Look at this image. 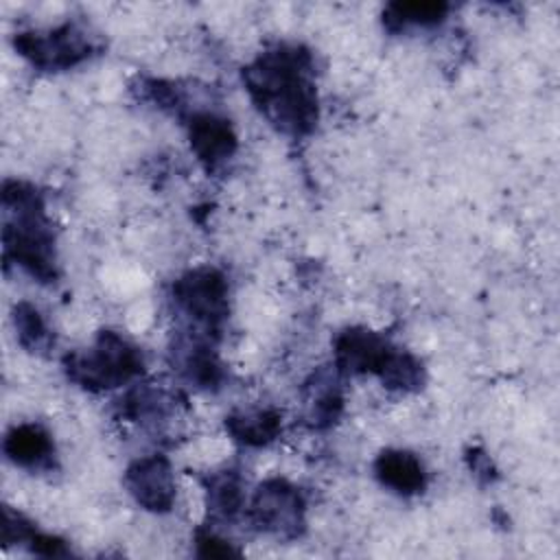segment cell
Segmentation results:
<instances>
[{
    "mask_svg": "<svg viewBox=\"0 0 560 560\" xmlns=\"http://www.w3.org/2000/svg\"><path fill=\"white\" fill-rule=\"evenodd\" d=\"M142 370L144 357L140 348L116 330H101L90 348L63 357L66 376L94 394L127 385Z\"/></svg>",
    "mask_w": 560,
    "mask_h": 560,
    "instance_id": "3957f363",
    "label": "cell"
},
{
    "mask_svg": "<svg viewBox=\"0 0 560 560\" xmlns=\"http://www.w3.org/2000/svg\"><path fill=\"white\" fill-rule=\"evenodd\" d=\"M225 431L243 446H267L282 431V413L273 407L236 409L225 418Z\"/></svg>",
    "mask_w": 560,
    "mask_h": 560,
    "instance_id": "5bb4252c",
    "label": "cell"
},
{
    "mask_svg": "<svg viewBox=\"0 0 560 560\" xmlns=\"http://www.w3.org/2000/svg\"><path fill=\"white\" fill-rule=\"evenodd\" d=\"M2 258L4 267H22L39 282H55L57 247L44 195L31 182L4 179L2 184Z\"/></svg>",
    "mask_w": 560,
    "mask_h": 560,
    "instance_id": "7a4b0ae2",
    "label": "cell"
},
{
    "mask_svg": "<svg viewBox=\"0 0 560 560\" xmlns=\"http://www.w3.org/2000/svg\"><path fill=\"white\" fill-rule=\"evenodd\" d=\"M177 394L158 385H140L120 400V418L140 424H162L177 413Z\"/></svg>",
    "mask_w": 560,
    "mask_h": 560,
    "instance_id": "9a60e30c",
    "label": "cell"
},
{
    "mask_svg": "<svg viewBox=\"0 0 560 560\" xmlns=\"http://www.w3.org/2000/svg\"><path fill=\"white\" fill-rule=\"evenodd\" d=\"M337 368H317L302 387V416L304 422L324 431L330 429L343 411V387Z\"/></svg>",
    "mask_w": 560,
    "mask_h": 560,
    "instance_id": "8fae6325",
    "label": "cell"
},
{
    "mask_svg": "<svg viewBox=\"0 0 560 560\" xmlns=\"http://www.w3.org/2000/svg\"><path fill=\"white\" fill-rule=\"evenodd\" d=\"M206 508L217 521H234L245 503L243 479L238 470L223 468L203 477Z\"/></svg>",
    "mask_w": 560,
    "mask_h": 560,
    "instance_id": "2e32d148",
    "label": "cell"
},
{
    "mask_svg": "<svg viewBox=\"0 0 560 560\" xmlns=\"http://www.w3.org/2000/svg\"><path fill=\"white\" fill-rule=\"evenodd\" d=\"M466 462H468V468L470 472L479 479V481H494L497 479V468L490 459V455H486L483 448L479 446H472L466 451Z\"/></svg>",
    "mask_w": 560,
    "mask_h": 560,
    "instance_id": "ffe728a7",
    "label": "cell"
},
{
    "mask_svg": "<svg viewBox=\"0 0 560 560\" xmlns=\"http://www.w3.org/2000/svg\"><path fill=\"white\" fill-rule=\"evenodd\" d=\"M332 354L339 374H374L383 383L402 350L376 330L365 326H348L337 332Z\"/></svg>",
    "mask_w": 560,
    "mask_h": 560,
    "instance_id": "52a82bcc",
    "label": "cell"
},
{
    "mask_svg": "<svg viewBox=\"0 0 560 560\" xmlns=\"http://www.w3.org/2000/svg\"><path fill=\"white\" fill-rule=\"evenodd\" d=\"M230 289L223 271L212 265H199L184 271L171 287L175 313L184 317V330L219 339L221 326L230 313Z\"/></svg>",
    "mask_w": 560,
    "mask_h": 560,
    "instance_id": "277c9868",
    "label": "cell"
},
{
    "mask_svg": "<svg viewBox=\"0 0 560 560\" xmlns=\"http://www.w3.org/2000/svg\"><path fill=\"white\" fill-rule=\"evenodd\" d=\"M122 483L131 499L147 512L162 514L175 503V477L164 455L155 453L133 459L122 475Z\"/></svg>",
    "mask_w": 560,
    "mask_h": 560,
    "instance_id": "9c48e42d",
    "label": "cell"
},
{
    "mask_svg": "<svg viewBox=\"0 0 560 560\" xmlns=\"http://www.w3.org/2000/svg\"><path fill=\"white\" fill-rule=\"evenodd\" d=\"M217 339L192 332V330H177L171 343V365L190 383L203 389H214L221 385L225 372L223 363L219 361Z\"/></svg>",
    "mask_w": 560,
    "mask_h": 560,
    "instance_id": "30bf717a",
    "label": "cell"
},
{
    "mask_svg": "<svg viewBox=\"0 0 560 560\" xmlns=\"http://www.w3.org/2000/svg\"><path fill=\"white\" fill-rule=\"evenodd\" d=\"M372 470L383 488H389L400 497H413L427 488L424 464L411 451L385 448L376 455Z\"/></svg>",
    "mask_w": 560,
    "mask_h": 560,
    "instance_id": "4fadbf2b",
    "label": "cell"
},
{
    "mask_svg": "<svg viewBox=\"0 0 560 560\" xmlns=\"http://www.w3.org/2000/svg\"><path fill=\"white\" fill-rule=\"evenodd\" d=\"M247 516L258 532L295 540L306 529V499L291 481L271 477L254 490Z\"/></svg>",
    "mask_w": 560,
    "mask_h": 560,
    "instance_id": "8992f818",
    "label": "cell"
},
{
    "mask_svg": "<svg viewBox=\"0 0 560 560\" xmlns=\"http://www.w3.org/2000/svg\"><path fill=\"white\" fill-rule=\"evenodd\" d=\"M186 125L188 142L206 171H217L238 149L232 122L212 109H188L179 116Z\"/></svg>",
    "mask_w": 560,
    "mask_h": 560,
    "instance_id": "ba28073f",
    "label": "cell"
},
{
    "mask_svg": "<svg viewBox=\"0 0 560 560\" xmlns=\"http://www.w3.org/2000/svg\"><path fill=\"white\" fill-rule=\"evenodd\" d=\"M451 11L448 2L438 0H411V2H389L385 4L381 18L389 33H402L407 28H431L446 20Z\"/></svg>",
    "mask_w": 560,
    "mask_h": 560,
    "instance_id": "e0dca14e",
    "label": "cell"
},
{
    "mask_svg": "<svg viewBox=\"0 0 560 560\" xmlns=\"http://www.w3.org/2000/svg\"><path fill=\"white\" fill-rule=\"evenodd\" d=\"M18 343L33 354H46L52 346V332L48 330L42 313L31 302H18L11 313Z\"/></svg>",
    "mask_w": 560,
    "mask_h": 560,
    "instance_id": "ac0fdd59",
    "label": "cell"
},
{
    "mask_svg": "<svg viewBox=\"0 0 560 560\" xmlns=\"http://www.w3.org/2000/svg\"><path fill=\"white\" fill-rule=\"evenodd\" d=\"M15 50L39 70H70L103 50L101 35L90 24L68 20L52 28L20 31L13 35Z\"/></svg>",
    "mask_w": 560,
    "mask_h": 560,
    "instance_id": "5b68a950",
    "label": "cell"
},
{
    "mask_svg": "<svg viewBox=\"0 0 560 560\" xmlns=\"http://www.w3.org/2000/svg\"><path fill=\"white\" fill-rule=\"evenodd\" d=\"M2 451L7 459L31 472H50L57 468L55 440L37 422H22L7 431Z\"/></svg>",
    "mask_w": 560,
    "mask_h": 560,
    "instance_id": "7c38bea8",
    "label": "cell"
},
{
    "mask_svg": "<svg viewBox=\"0 0 560 560\" xmlns=\"http://www.w3.org/2000/svg\"><path fill=\"white\" fill-rule=\"evenodd\" d=\"M243 85L262 118L293 140L315 131L319 98L313 52L295 42H276L241 70Z\"/></svg>",
    "mask_w": 560,
    "mask_h": 560,
    "instance_id": "6da1fadb",
    "label": "cell"
},
{
    "mask_svg": "<svg viewBox=\"0 0 560 560\" xmlns=\"http://www.w3.org/2000/svg\"><path fill=\"white\" fill-rule=\"evenodd\" d=\"M195 549H197V556L201 558H230L241 553L230 540L221 538L212 529H197Z\"/></svg>",
    "mask_w": 560,
    "mask_h": 560,
    "instance_id": "d6986e66",
    "label": "cell"
}]
</instances>
